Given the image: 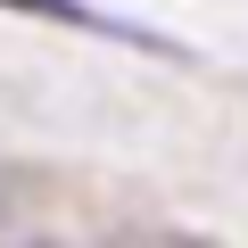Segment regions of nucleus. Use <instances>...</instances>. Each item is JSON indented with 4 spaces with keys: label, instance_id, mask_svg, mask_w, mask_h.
<instances>
[{
    "label": "nucleus",
    "instance_id": "nucleus-1",
    "mask_svg": "<svg viewBox=\"0 0 248 248\" xmlns=\"http://www.w3.org/2000/svg\"><path fill=\"white\" fill-rule=\"evenodd\" d=\"M0 9H17V17H50V25L99 33V42H133V50H149V58H174V42H166V33H149V25H116V17L83 9V0H0Z\"/></svg>",
    "mask_w": 248,
    "mask_h": 248
}]
</instances>
